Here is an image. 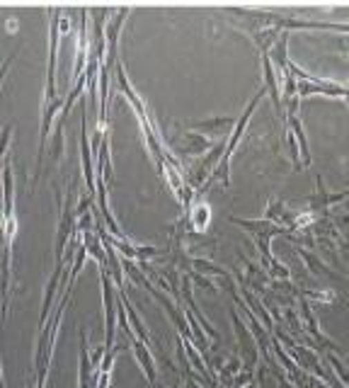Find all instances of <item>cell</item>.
I'll use <instances>...</instances> for the list:
<instances>
[{
	"mask_svg": "<svg viewBox=\"0 0 349 388\" xmlns=\"http://www.w3.org/2000/svg\"><path fill=\"white\" fill-rule=\"evenodd\" d=\"M192 267H194V272H202V274H207V277H214V274H218V277H223V279L231 277V274H228L221 264H216L214 260L199 258V255H197V258H192Z\"/></svg>",
	"mask_w": 349,
	"mask_h": 388,
	"instance_id": "cell-14",
	"label": "cell"
},
{
	"mask_svg": "<svg viewBox=\"0 0 349 388\" xmlns=\"http://www.w3.org/2000/svg\"><path fill=\"white\" fill-rule=\"evenodd\" d=\"M265 93H267V88H265V85H262V88L255 93V97H252V100L247 102L245 112H243V115L238 117V122H236V129H233V134L228 136L226 153H223V158H221V163H218V168L214 170V177H218V180H221V184H223V187H228V184H231V177H228V173H231V155H233V151H236V146H238V141H240V136L245 134V126H247V122H250L252 112L257 110V105H260V100H262V97H265Z\"/></svg>",
	"mask_w": 349,
	"mask_h": 388,
	"instance_id": "cell-1",
	"label": "cell"
},
{
	"mask_svg": "<svg viewBox=\"0 0 349 388\" xmlns=\"http://www.w3.org/2000/svg\"><path fill=\"white\" fill-rule=\"evenodd\" d=\"M102 291H104V323H107V338H104V347L114 349V291H112V282H109V269L102 267Z\"/></svg>",
	"mask_w": 349,
	"mask_h": 388,
	"instance_id": "cell-4",
	"label": "cell"
},
{
	"mask_svg": "<svg viewBox=\"0 0 349 388\" xmlns=\"http://www.w3.org/2000/svg\"><path fill=\"white\" fill-rule=\"evenodd\" d=\"M299 216L301 214L291 211L281 200H270V204H267V209H265V219L276 226H281V229H294Z\"/></svg>",
	"mask_w": 349,
	"mask_h": 388,
	"instance_id": "cell-6",
	"label": "cell"
},
{
	"mask_svg": "<svg viewBox=\"0 0 349 388\" xmlns=\"http://www.w3.org/2000/svg\"><path fill=\"white\" fill-rule=\"evenodd\" d=\"M192 279L194 284H197V287H202V289H207V291H218L216 289V284L211 282V279H207V274H202V272H192Z\"/></svg>",
	"mask_w": 349,
	"mask_h": 388,
	"instance_id": "cell-16",
	"label": "cell"
},
{
	"mask_svg": "<svg viewBox=\"0 0 349 388\" xmlns=\"http://www.w3.org/2000/svg\"><path fill=\"white\" fill-rule=\"evenodd\" d=\"M289 131H294V136L299 139V148H301V165L303 168H308L310 165V151H308V141H305V134H303V124H301L299 115H294L289 119Z\"/></svg>",
	"mask_w": 349,
	"mask_h": 388,
	"instance_id": "cell-13",
	"label": "cell"
},
{
	"mask_svg": "<svg viewBox=\"0 0 349 388\" xmlns=\"http://www.w3.org/2000/svg\"><path fill=\"white\" fill-rule=\"evenodd\" d=\"M299 255H301V258H303V262L310 267V272H315V274H325V272H328V264H325L323 260L315 258V255H308V250L301 248V250H299Z\"/></svg>",
	"mask_w": 349,
	"mask_h": 388,
	"instance_id": "cell-15",
	"label": "cell"
},
{
	"mask_svg": "<svg viewBox=\"0 0 349 388\" xmlns=\"http://www.w3.org/2000/svg\"><path fill=\"white\" fill-rule=\"evenodd\" d=\"M301 318H303L308 333L315 338V342L325 345V347H334V342H330L328 338H323V333H320V328H318V320H315V316L310 313V306H308V301H305V299H301Z\"/></svg>",
	"mask_w": 349,
	"mask_h": 388,
	"instance_id": "cell-11",
	"label": "cell"
},
{
	"mask_svg": "<svg viewBox=\"0 0 349 388\" xmlns=\"http://www.w3.org/2000/svg\"><path fill=\"white\" fill-rule=\"evenodd\" d=\"M231 224L240 226V229H245L247 233L252 235V240H272L276 233H284L286 229H281V226L272 224V221L267 219H236V216H231Z\"/></svg>",
	"mask_w": 349,
	"mask_h": 388,
	"instance_id": "cell-3",
	"label": "cell"
},
{
	"mask_svg": "<svg viewBox=\"0 0 349 388\" xmlns=\"http://www.w3.org/2000/svg\"><path fill=\"white\" fill-rule=\"evenodd\" d=\"M330 364H332V367H334V374H337V376H339V381H342L344 383V386H349V374L347 371H344V367H342V362H339V359L337 357H334V354H330Z\"/></svg>",
	"mask_w": 349,
	"mask_h": 388,
	"instance_id": "cell-17",
	"label": "cell"
},
{
	"mask_svg": "<svg viewBox=\"0 0 349 388\" xmlns=\"http://www.w3.org/2000/svg\"><path fill=\"white\" fill-rule=\"evenodd\" d=\"M281 35H284V32H281L279 27H262V30H257L255 35H252V44H255L262 54H270L272 46L281 39Z\"/></svg>",
	"mask_w": 349,
	"mask_h": 388,
	"instance_id": "cell-10",
	"label": "cell"
},
{
	"mask_svg": "<svg viewBox=\"0 0 349 388\" xmlns=\"http://www.w3.org/2000/svg\"><path fill=\"white\" fill-rule=\"evenodd\" d=\"M131 349H133V357H136V362L141 364L143 374H146L148 383H155L158 378V371H155V359H153L151 349H148V345L143 342V340H138L136 335L131 338Z\"/></svg>",
	"mask_w": 349,
	"mask_h": 388,
	"instance_id": "cell-7",
	"label": "cell"
},
{
	"mask_svg": "<svg viewBox=\"0 0 349 388\" xmlns=\"http://www.w3.org/2000/svg\"><path fill=\"white\" fill-rule=\"evenodd\" d=\"M339 41H342V44L347 46V51H349V37H342V39H339Z\"/></svg>",
	"mask_w": 349,
	"mask_h": 388,
	"instance_id": "cell-18",
	"label": "cell"
},
{
	"mask_svg": "<svg viewBox=\"0 0 349 388\" xmlns=\"http://www.w3.org/2000/svg\"><path fill=\"white\" fill-rule=\"evenodd\" d=\"M236 117H209V119H199L187 124L189 131H226L228 126H236Z\"/></svg>",
	"mask_w": 349,
	"mask_h": 388,
	"instance_id": "cell-9",
	"label": "cell"
},
{
	"mask_svg": "<svg viewBox=\"0 0 349 388\" xmlns=\"http://www.w3.org/2000/svg\"><path fill=\"white\" fill-rule=\"evenodd\" d=\"M318 189L320 192L318 194H310L308 200V206L313 211H320L323 214L328 206H332V204H339V202H344V200H349V192H337V194H330V192H323V180L318 177Z\"/></svg>",
	"mask_w": 349,
	"mask_h": 388,
	"instance_id": "cell-8",
	"label": "cell"
},
{
	"mask_svg": "<svg viewBox=\"0 0 349 388\" xmlns=\"http://www.w3.org/2000/svg\"><path fill=\"white\" fill-rule=\"evenodd\" d=\"M117 80H119V88H122V93L129 97V102H131V105L136 107V112H138V117H141V122H146V117H148V115H146V107H143L141 97H138V95L131 90V85H129L126 73H124V66H122V64H117Z\"/></svg>",
	"mask_w": 349,
	"mask_h": 388,
	"instance_id": "cell-12",
	"label": "cell"
},
{
	"mask_svg": "<svg viewBox=\"0 0 349 388\" xmlns=\"http://www.w3.org/2000/svg\"><path fill=\"white\" fill-rule=\"evenodd\" d=\"M209 148H211V141L197 131H185L178 136V144H175V151L180 155H202Z\"/></svg>",
	"mask_w": 349,
	"mask_h": 388,
	"instance_id": "cell-5",
	"label": "cell"
},
{
	"mask_svg": "<svg viewBox=\"0 0 349 388\" xmlns=\"http://www.w3.org/2000/svg\"><path fill=\"white\" fill-rule=\"evenodd\" d=\"M231 323L236 328V338H238V347L243 352V371H252V367L257 364V345L252 340V330H247V325L240 320L238 311L231 309Z\"/></svg>",
	"mask_w": 349,
	"mask_h": 388,
	"instance_id": "cell-2",
	"label": "cell"
}]
</instances>
